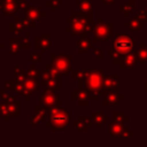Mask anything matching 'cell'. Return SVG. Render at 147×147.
Returning <instances> with one entry per match:
<instances>
[{"mask_svg":"<svg viewBox=\"0 0 147 147\" xmlns=\"http://www.w3.org/2000/svg\"><path fill=\"white\" fill-rule=\"evenodd\" d=\"M7 106H8V109H9V114L10 115L18 116V114H20V105H18L17 101L10 100V101H8Z\"/></svg>","mask_w":147,"mask_h":147,"instance_id":"obj_13","label":"cell"},{"mask_svg":"<svg viewBox=\"0 0 147 147\" xmlns=\"http://www.w3.org/2000/svg\"><path fill=\"white\" fill-rule=\"evenodd\" d=\"M29 75L32 77V78H34V79H37V77L39 76V71H37L36 69H33V71H32V69L29 71Z\"/></svg>","mask_w":147,"mask_h":147,"instance_id":"obj_20","label":"cell"},{"mask_svg":"<svg viewBox=\"0 0 147 147\" xmlns=\"http://www.w3.org/2000/svg\"><path fill=\"white\" fill-rule=\"evenodd\" d=\"M0 96H1L5 101H10V100H13L11 96H10L7 92H5V91H0Z\"/></svg>","mask_w":147,"mask_h":147,"instance_id":"obj_18","label":"cell"},{"mask_svg":"<svg viewBox=\"0 0 147 147\" xmlns=\"http://www.w3.org/2000/svg\"><path fill=\"white\" fill-rule=\"evenodd\" d=\"M114 119L115 122H118V123H123V122H126L129 121V117L124 115V113L119 111V113H115L114 114Z\"/></svg>","mask_w":147,"mask_h":147,"instance_id":"obj_16","label":"cell"},{"mask_svg":"<svg viewBox=\"0 0 147 147\" xmlns=\"http://www.w3.org/2000/svg\"><path fill=\"white\" fill-rule=\"evenodd\" d=\"M114 45H115V48L119 53H127L133 47V42H132V40L127 36H121V37H118L115 40Z\"/></svg>","mask_w":147,"mask_h":147,"instance_id":"obj_5","label":"cell"},{"mask_svg":"<svg viewBox=\"0 0 147 147\" xmlns=\"http://www.w3.org/2000/svg\"><path fill=\"white\" fill-rule=\"evenodd\" d=\"M54 67L59 72L62 74H68L70 70V62L67 57H59L54 62Z\"/></svg>","mask_w":147,"mask_h":147,"instance_id":"obj_10","label":"cell"},{"mask_svg":"<svg viewBox=\"0 0 147 147\" xmlns=\"http://www.w3.org/2000/svg\"><path fill=\"white\" fill-rule=\"evenodd\" d=\"M92 119L91 118H87V117H84V116H80L76 119V122L72 123V125L78 130V131H87L88 127H91L92 125Z\"/></svg>","mask_w":147,"mask_h":147,"instance_id":"obj_9","label":"cell"},{"mask_svg":"<svg viewBox=\"0 0 147 147\" xmlns=\"http://www.w3.org/2000/svg\"><path fill=\"white\" fill-rule=\"evenodd\" d=\"M123 63H124V65L122 67V68H126V67H134V63H136V59L134 57H132V56H127L126 59H125V61H123Z\"/></svg>","mask_w":147,"mask_h":147,"instance_id":"obj_17","label":"cell"},{"mask_svg":"<svg viewBox=\"0 0 147 147\" xmlns=\"http://www.w3.org/2000/svg\"><path fill=\"white\" fill-rule=\"evenodd\" d=\"M123 96L118 95V92L115 88H110L107 92H105V98H103V105L105 106H114L117 105L119 100H123Z\"/></svg>","mask_w":147,"mask_h":147,"instance_id":"obj_7","label":"cell"},{"mask_svg":"<svg viewBox=\"0 0 147 147\" xmlns=\"http://www.w3.org/2000/svg\"><path fill=\"white\" fill-rule=\"evenodd\" d=\"M0 115L3 117L5 121H8L10 114H9V109H8L7 102H2V103H0Z\"/></svg>","mask_w":147,"mask_h":147,"instance_id":"obj_15","label":"cell"},{"mask_svg":"<svg viewBox=\"0 0 147 147\" xmlns=\"http://www.w3.org/2000/svg\"><path fill=\"white\" fill-rule=\"evenodd\" d=\"M118 76H107L103 78V87L107 88V90H110V88H116L117 85H118Z\"/></svg>","mask_w":147,"mask_h":147,"instance_id":"obj_11","label":"cell"},{"mask_svg":"<svg viewBox=\"0 0 147 147\" xmlns=\"http://www.w3.org/2000/svg\"><path fill=\"white\" fill-rule=\"evenodd\" d=\"M71 98L74 101L77 102L78 106H86L88 103V100L91 99V93L87 90L78 88L76 91H72Z\"/></svg>","mask_w":147,"mask_h":147,"instance_id":"obj_6","label":"cell"},{"mask_svg":"<svg viewBox=\"0 0 147 147\" xmlns=\"http://www.w3.org/2000/svg\"><path fill=\"white\" fill-rule=\"evenodd\" d=\"M85 77H86V74H84V71H80V70H75L74 71V75H72V79L77 80L78 83V88H82V83L85 80Z\"/></svg>","mask_w":147,"mask_h":147,"instance_id":"obj_14","label":"cell"},{"mask_svg":"<svg viewBox=\"0 0 147 147\" xmlns=\"http://www.w3.org/2000/svg\"><path fill=\"white\" fill-rule=\"evenodd\" d=\"M38 90V83H37V79L34 78H29L28 80L24 82V91H23V94L25 96L26 100L30 99V96Z\"/></svg>","mask_w":147,"mask_h":147,"instance_id":"obj_8","label":"cell"},{"mask_svg":"<svg viewBox=\"0 0 147 147\" xmlns=\"http://www.w3.org/2000/svg\"><path fill=\"white\" fill-rule=\"evenodd\" d=\"M40 100H41V105L45 108H51V107H54V106H60V98H59V95L55 93L54 90H52L49 87L42 92V94L40 96Z\"/></svg>","mask_w":147,"mask_h":147,"instance_id":"obj_3","label":"cell"},{"mask_svg":"<svg viewBox=\"0 0 147 147\" xmlns=\"http://www.w3.org/2000/svg\"><path fill=\"white\" fill-rule=\"evenodd\" d=\"M71 113L65 108H60V106H54L47 108V116L45 123L53 131H62L70 124Z\"/></svg>","mask_w":147,"mask_h":147,"instance_id":"obj_1","label":"cell"},{"mask_svg":"<svg viewBox=\"0 0 147 147\" xmlns=\"http://www.w3.org/2000/svg\"><path fill=\"white\" fill-rule=\"evenodd\" d=\"M109 133L114 137H130V136H134L133 132H131L129 130V127H125L122 123L115 122L111 123L109 125Z\"/></svg>","mask_w":147,"mask_h":147,"instance_id":"obj_4","label":"cell"},{"mask_svg":"<svg viewBox=\"0 0 147 147\" xmlns=\"http://www.w3.org/2000/svg\"><path fill=\"white\" fill-rule=\"evenodd\" d=\"M41 119H44V118H42L40 115H38V114H37V116L31 117V122H32V124H36V125L39 124V123L41 122Z\"/></svg>","mask_w":147,"mask_h":147,"instance_id":"obj_19","label":"cell"},{"mask_svg":"<svg viewBox=\"0 0 147 147\" xmlns=\"http://www.w3.org/2000/svg\"><path fill=\"white\" fill-rule=\"evenodd\" d=\"M91 119H92V123H93L94 125L101 126V125L107 121V116H105L103 113H95V114H93V116H92Z\"/></svg>","mask_w":147,"mask_h":147,"instance_id":"obj_12","label":"cell"},{"mask_svg":"<svg viewBox=\"0 0 147 147\" xmlns=\"http://www.w3.org/2000/svg\"><path fill=\"white\" fill-rule=\"evenodd\" d=\"M86 90L91 93L92 100H98L99 94L103 88V75L101 70H91L85 77Z\"/></svg>","mask_w":147,"mask_h":147,"instance_id":"obj_2","label":"cell"}]
</instances>
